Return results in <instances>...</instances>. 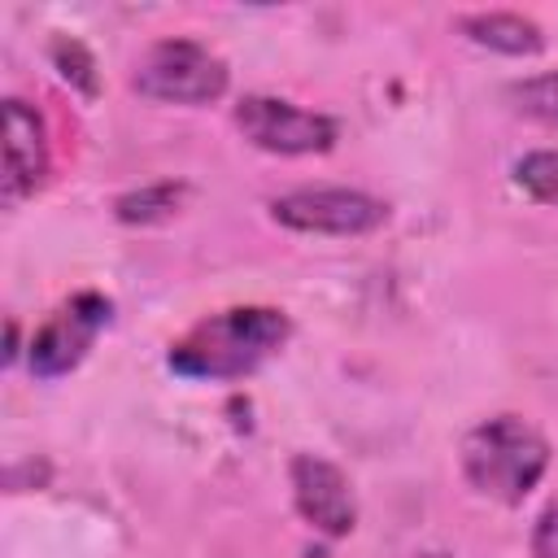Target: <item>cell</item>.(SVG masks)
Segmentation results:
<instances>
[{
    "mask_svg": "<svg viewBox=\"0 0 558 558\" xmlns=\"http://www.w3.org/2000/svg\"><path fill=\"white\" fill-rule=\"evenodd\" d=\"M288 340V318L270 305H240L201 318L170 344V371L187 379H240Z\"/></svg>",
    "mask_w": 558,
    "mask_h": 558,
    "instance_id": "cell-1",
    "label": "cell"
},
{
    "mask_svg": "<svg viewBox=\"0 0 558 558\" xmlns=\"http://www.w3.org/2000/svg\"><path fill=\"white\" fill-rule=\"evenodd\" d=\"M545 471H549L545 436L514 414H497V418L471 427L462 440L466 484L501 506H519L541 484Z\"/></svg>",
    "mask_w": 558,
    "mask_h": 558,
    "instance_id": "cell-2",
    "label": "cell"
},
{
    "mask_svg": "<svg viewBox=\"0 0 558 558\" xmlns=\"http://www.w3.org/2000/svg\"><path fill=\"white\" fill-rule=\"evenodd\" d=\"M227 83V61L196 39H157L135 65V92L161 105H209Z\"/></svg>",
    "mask_w": 558,
    "mask_h": 558,
    "instance_id": "cell-3",
    "label": "cell"
},
{
    "mask_svg": "<svg viewBox=\"0 0 558 558\" xmlns=\"http://www.w3.org/2000/svg\"><path fill=\"white\" fill-rule=\"evenodd\" d=\"M275 222L314 235H366L388 218V205L353 187H301L270 201Z\"/></svg>",
    "mask_w": 558,
    "mask_h": 558,
    "instance_id": "cell-4",
    "label": "cell"
},
{
    "mask_svg": "<svg viewBox=\"0 0 558 558\" xmlns=\"http://www.w3.org/2000/svg\"><path fill=\"white\" fill-rule=\"evenodd\" d=\"M235 126L244 131L248 144L279 153V157L327 153L336 144V122L327 113H310L275 96H244L235 105Z\"/></svg>",
    "mask_w": 558,
    "mask_h": 558,
    "instance_id": "cell-5",
    "label": "cell"
},
{
    "mask_svg": "<svg viewBox=\"0 0 558 558\" xmlns=\"http://www.w3.org/2000/svg\"><path fill=\"white\" fill-rule=\"evenodd\" d=\"M109 323V301L96 292H78L70 305H61L31 340V371L39 379H61L70 375L83 353L92 349L96 331Z\"/></svg>",
    "mask_w": 558,
    "mask_h": 558,
    "instance_id": "cell-6",
    "label": "cell"
},
{
    "mask_svg": "<svg viewBox=\"0 0 558 558\" xmlns=\"http://www.w3.org/2000/svg\"><path fill=\"white\" fill-rule=\"evenodd\" d=\"M292 501L305 523H314L323 536H349L357 523V501L344 480V471L318 453L292 458Z\"/></svg>",
    "mask_w": 558,
    "mask_h": 558,
    "instance_id": "cell-7",
    "label": "cell"
},
{
    "mask_svg": "<svg viewBox=\"0 0 558 558\" xmlns=\"http://www.w3.org/2000/svg\"><path fill=\"white\" fill-rule=\"evenodd\" d=\"M48 174V131L26 100H4V201L17 205Z\"/></svg>",
    "mask_w": 558,
    "mask_h": 558,
    "instance_id": "cell-8",
    "label": "cell"
},
{
    "mask_svg": "<svg viewBox=\"0 0 558 558\" xmlns=\"http://www.w3.org/2000/svg\"><path fill=\"white\" fill-rule=\"evenodd\" d=\"M458 26H462V35L471 44L506 52V57H532L545 44L541 26L532 17H523V13H462Z\"/></svg>",
    "mask_w": 558,
    "mask_h": 558,
    "instance_id": "cell-9",
    "label": "cell"
},
{
    "mask_svg": "<svg viewBox=\"0 0 558 558\" xmlns=\"http://www.w3.org/2000/svg\"><path fill=\"white\" fill-rule=\"evenodd\" d=\"M183 196H187L183 183H148V187H140V192L118 196V201H113V214H118L122 222H161V218L179 214Z\"/></svg>",
    "mask_w": 558,
    "mask_h": 558,
    "instance_id": "cell-10",
    "label": "cell"
},
{
    "mask_svg": "<svg viewBox=\"0 0 558 558\" xmlns=\"http://www.w3.org/2000/svg\"><path fill=\"white\" fill-rule=\"evenodd\" d=\"M48 57H52L57 74H61L70 87H78L83 96H96V61H92V52H87L78 39L57 35L52 48H48Z\"/></svg>",
    "mask_w": 558,
    "mask_h": 558,
    "instance_id": "cell-11",
    "label": "cell"
},
{
    "mask_svg": "<svg viewBox=\"0 0 558 558\" xmlns=\"http://www.w3.org/2000/svg\"><path fill=\"white\" fill-rule=\"evenodd\" d=\"M514 183L532 201H558V148H541L514 161Z\"/></svg>",
    "mask_w": 558,
    "mask_h": 558,
    "instance_id": "cell-12",
    "label": "cell"
},
{
    "mask_svg": "<svg viewBox=\"0 0 558 558\" xmlns=\"http://www.w3.org/2000/svg\"><path fill=\"white\" fill-rule=\"evenodd\" d=\"M510 100L523 118H536V122H549L558 126V74H541V78H523L510 87Z\"/></svg>",
    "mask_w": 558,
    "mask_h": 558,
    "instance_id": "cell-13",
    "label": "cell"
},
{
    "mask_svg": "<svg viewBox=\"0 0 558 558\" xmlns=\"http://www.w3.org/2000/svg\"><path fill=\"white\" fill-rule=\"evenodd\" d=\"M532 558H558V506L541 510L532 527Z\"/></svg>",
    "mask_w": 558,
    "mask_h": 558,
    "instance_id": "cell-14",
    "label": "cell"
},
{
    "mask_svg": "<svg viewBox=\"0 0 558 558\" xmlns=\"http://www.w3.org/2000/svg\"><path fill=\"white\" fill-rule=\"evenodd\" d=\"M423 558H445V554H423Z\"/></svg>",
    "mask_w": 558,
    "mask_h": 558,
    "instance_id": "cell-15",
    "label": "cell"
}]
</instances>
